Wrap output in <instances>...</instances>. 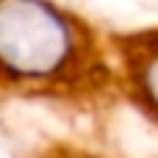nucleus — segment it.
<instances>
[{
	"instance_id": "obj_1",
	"label": "nucleus",
	"mask_w": 158,
	"mask_h": 158,
	"mask_svg": "<svg viewBox=\"0 0 158 158\" xmlns=\"http://www.w3.org/2000/svg\"><path fill=\"white\" fill-rule=\"evenodd\" d=\"M78 53V25L53 0H0V72L50 81Z\"/></svg>"
},
{
	"instance_id": "obj_2",
	"label": "nucleus",
	"mask_w": 158,
	"mask_h": 158,
	"mask_svg": "<svg viewBox=\"0 0 158 158\" xmlns=\"http://www.w3.org/2000/svg\"><path fill=\"white\" fill-rule=\"evenodd\" d=\"M142 89H144L147 100L158 108V53L144 64V69H142Z\"/></svg>"
}]
</instances>
